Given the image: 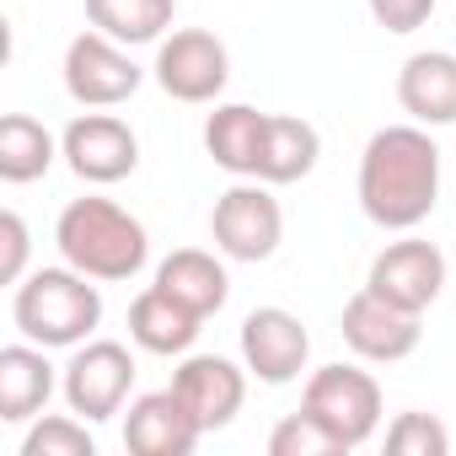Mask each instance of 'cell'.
<instances>
[{"label":"cell","instance_id":"1","mask_svg":"<svg viewBox=\"0 0 456 456\" xmlns=\"http://www.w3.org/2000/svg\"><path fill=\"white\" fill-rule=\"evenodd\" d=\"M440 204V145L424 124H387L360 151V209L381 232H413Z\"/></svg>","mask_w":456,"mask_h":456},{"label":"cell","instance_id":"2","mask_svg":"<svg viewBox=\"0 0 456 456\" xmlns=\"http://www.w3.org/2000/svg\"><path fill=\"white\" fill-rule=\"evenodd\" d=\"M54 248H60V258L70 269L92 274L97 285H124V280H134L151 264V232H145V220L129 215L124 204L102 199V193L70 199L60 209Z\"/></svg>","mask_w":456,"mask_h":456},{"label":"cell","instance_id":"3","mask_svg":"<svg viewBox=\"0 0 456 456\" xmlns=\"http://www.w3.org/2000/svg\"><path fill=\"white\" fill-rule=\"evenodd\" d=\"M12 322L44 349H76L102 322V290L81 269H33L12 296Z\"/></svg>","mask_w":456,"mask_h":456},{"label":"cell","instance_id":"4","mask_svg":"<svg viewBox=\"0 0 456 456\" xmlns=\"http://www.w3.org/2000/svg\"><path fill=\"white\" fill-rule=\"evenodd\" d=\"M301 413H312L344 451H360L381 429V381L360 365H322L306 376Z\"/></svg>","mask_w":456,"mask_h":456},{"label":"cell","instance_id":"5","mask_svg":"<svg viewBox=\"0 0 456 456\" xmlns=\"http://www.w3.org/2000/svg\"><path fill=\"white\" fill-rule=\"evenodd\" d=\"M209 237L232 264H264L285 242V209L258 177H237L209 209Z\"/></svg>","mask_w":456,"mask_h":456},{"label":"cell","instance_id":"6","mask_svg":"<svg viewBox=\"0 0 456 456\" xmlns=\"http://www.w3.org/2000/svg\"><path fill=\"white\" fill-rule=\"evenodd\" d=\"M134 376H140V365H134L129 344L86 338V344H76V354H70V365L60 376V392H65L70 413H81L86 424H102V419L124 413Z\"/></svg>","mask_w":456,"mask_h":456},{"label":"cell","instance_id":"7","mask_svg":"<svg viewBox=\"0 0 456 456\" xmlns=\"http://www.w3.org/2000/svg\"><path fill=\"white\" fill-rule=\"evenodd\" d=\"M151 76L172 102H215L225 92V81H232V54L204 28H177L172 38L156 44Z\"/></svg>","mask_w":456,"mask_h":456},{"label":"cell","instance_id":"8","mask_svg":"<svg viewBox=\"0 0 456 456\" xmlns=\"http://www.w3.org/2000/svg\"><path fill=\"white\" fill-rule=\"evenodd\" d=\"M140 81H145V70L129 60V49L118 38H108L97 28L70 38V49H65V92H70V102L118 108V102H129L140 92Z\"/></svg>","mask_w":456,"mask_h":456},{"label":"cell","instance_id":"9","mask_svg":"<svg viewBox=\"0 0 456 456\" xmlns=\"http://www.w3.org/2000/svg\"><path fill=\"white\" fill-rule=\"evenodd\" d=\"M60 156L81 183L108 188V183H124L140 167V140L118 113H81V118L65 124Z\"/></svg>","mask_w":456,"mask_h":456},{"label":"cell","instance_id":"10","mask_svg":"<svg viewBox=\"0 0 456 456\" xmlns=\"http://www.w3.org/2000/svg\"><path fill=\"white\" fill-rule=\"evenodd\" d=\"M338 333H344V344H349L360 360H370V365H397V360H408V354L419 349L424 322H419V312H403V306H392L387 296H376V290L365 285V290H354V296L344 301Z\"/></svg>","mask_w":456,"mask_h":456},{"label":"cell","instance_id":"11","mask_svg":"<svg viewBox=\"0 0 456 456\" xmlns=\"http://www.w3.org/2000/svg\"><path fill=\"white\" fill-rule=\"evenodd\" d=\"M365 285H370L376 296H387L392 306L424 317V312L440 301V290H445V253H440L435 242H424V237L387 242V248L370 258Z\"/></svg>","mask_w":456,"mask_h":456},{"label":"cell","instance_id":"12","mask_svg":"<svg viewBox=\"0 0 456 456\" xmlns=\"http://www.w3.org/2000/svg\"><path fill=\"white\" fill-rule=\"evenodd\" d=\"M248 365L225 360V354H183V365L172 370V392L183 397V408L193 413V424L209 435V429H225L242 403H248Z\"/></svg>","mask_w":456,"mask_h":456},{"label":"cell","instance_id":"13","mask_svg":"<svg viewBox=\"0 0 456 456\" xmlns=\"http://www.w3.org/2000/svg\"><path fill=\"white\" fill-rule=\"evenodd\" d=\"M312 360V333L301 328L296 312L285 306H258L242 317V365L264 381V387H285L306 370Z\"/></svg>","mask_w":456,"mask_h":456},{"label":"cell","instance_id":"14","mask_svg":"<svg viewBox=\"0 0 456 456\" xmlns=\"http://www.w3.org/2000/svg\"><path fill=\"white\" fill-rule=\"evenodd\" d=\"M199 424L193 413L183 408V397L167 387V392H140L124 413V445L134 456H188L199 445Z\"/></svg>","mask_w":456,"mask_h":456},{"label":"cell","instance_id":"15","mask_svg":"<svg viewBox=\"0 0 456 456\" xmlns=\"http://www.w3.org/2000/svg\"><path fill=\"white\" fill-rule=\"evenodd\" d=\"M397 102L424 129L456 124V54H445V49L408 54L397 70Z\"/></svg>","mask_w":456,"mask_h":456},{"label":"cell","instance_id":"16","mask_svg":"<svg viewBox=\"0 0 456 456\" xmlns=\"http://www.w3.org/2000/svg\"><path fill=\"white\" fill-rule=\"evenodd\" d=\"M54 387H60V376H54L44 344L22 338V344L0 349V424H33L49 408Z\"/></svg>","mask_w":456,"mask_h":456},{"label":"cell","instance_id":"17","mask_svg":"<svg viewBox=\"0 0 456 456\" xmlns=\"http://www.w3.org/2000/svg\"><path fill=\"white\" fill-rule=\"evenodd\" d=\"M264 140H269V113H258L248 102H220L204 118V151H209V161L220 172H232V177H258Z\"/></svg>","mask_w":456,"mask_h":456},{"label":"cell","instance_id":"18","mask_svg":"<svg viewBox=\"0 0 456 456\" xmlns=\"http://www.w3.org/2000/svg\"><path fill=\"white\" fill-rule=\"evenodd\" d=\"M204 317L188 312L177 296H167L161 285H145L134 301H129V338L145 349V354H188L193 338H199Z\"/></svg>","mask_w":456,"mask_h":456},{"label":"cell","instance_id":"19","mask_svg":"<svg viewBox=\"0 0 456 456\" xmlns=\"http://www.w3.org/2000/svg\"><path fill=\"white\" fill-rule=\"evenodd\" d=\"M156 285L167 296H177L188 312H199L204 322L232 301V274H225V264L204 248H177L156 264Z\"/></svg>","mask_w":456,"mask_h":456},{"label":"cell","instance_id":"20","mask_svg":"<svg viewBox=\"0 0 456 456\" xmlns=\"http://www.w3.org/2000/svg\"><path fill=\"white\" fill-rule=\"evenodd\" d=\"M322 156V134L296 118V113H269V140H264V161H258V183L269 188H285V183H301L312 177Z\"/></svg>","mask_w":456,"mask_h":456},{"label":"cell","instance_id":"21","mask_svg":"<svg viewBox=\"0 0 456 456\" xmlns=\"http://www.w3.org/2000/svg\"><path fill=\"white\" fill-rule=\"evenodd\" d=\"M54 156H60V140L33 113H6L0 118V177H6L12 188L49 177Z\"/></svg>","mask_w":456,"mask_h":456},{"label":"cell","instance_id":"22","mask_svg":"<svg viewBox=\"0 0 456 456\" xmlns=\"http://www.w3.org/2000/svg\"><path fill=\"white\" fill-rule=\"evenodd\" d=\"M177 17V0H86V22L124 49L134 44H161Z\"/></svg>","mask_w":456,"mask_h":456},{"label":"cell","instance_id":"23","mask_svg":"<svg viewBox=\"0 0 456 456\" xmlns=\"http://www.w3.org/2000/svg\"><path fill=\"white\" fill-rule=\"evenodd\" d=\"M22 456H97V440L81 413H38L22 435Z\"/></svg>","mask_w":456,"mask_h":456},{"label":"cell","instance_id":"24","mask_svg":"<svg viewBox=\"0 0 456 456\" xmlns=\"http://www.w3.org/2000/svg\"><path fill=\"white\" fill-rule=\"evenodd\" d=\"M387 451L392 456H445L451 451V435H445V424L435 413L408 408V413H397L387 424Z\"/></svg>","mask_w":456,"mask_h":456},{"label":"cell","instance_id":"25","mask_svg":"<svg viewBox=\"0 0 456 456\" xmlns=\"http://www.w3.org/2000/svg\"><path fill=\"white\" fill-rule=\"evenodd\" d=\"M269 456H344V445L312 419V413H290L274 424L269 435Z\"/></svg>","mask_w":456,"mask_h":456},{"label":"cell","instance_id":"26","mask_svg":"<svg viewBox=\"0 0 456 456\" xmlns=\"http://www.w3.org/2000/svg\"><path fill=\"white\" fill-rule=\"evenodd\" d=\"M365 6H370L376 28H387V33H397V38L419 33V28L435 17V0H365Z\"/></svg>","mask_w":456,"mask_h":456},{"label":"cell","instance_id":"27","mask_svg":"<svg viewBox=\"0 0 456 456\" xmlns=\"http://www.w3.org/2000/svg\"><path fill=\"white\" fill-rule=\"evenodd\" d=\"M0 242H6V253H0V280L22 285L28 280V220L17 209L0 215Z\"/></svg>","mask_w":456,"mask_h":456}]
</instances>
